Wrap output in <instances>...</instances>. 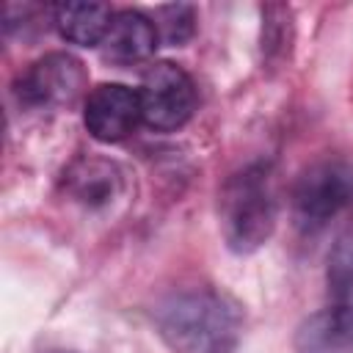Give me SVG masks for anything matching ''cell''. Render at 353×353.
Returning <instances> with one entry per match:
<instances>
[{"label": "cell", "instance_id": "6da1fadb", "mask_svg": "<svg viewBox=\"0 0 353 353\" xmlns=\"http://www.w3.org/2000/svg\"><path fill=\"white\" fill-rule=\"evenodd\" d=\"M160 339L174 353H232L243 331V309L215 287L168 292L152 312Z\"/></svg>", "mask_w": 353, "mask_h": 353}, {"label": "cell", "instance_id": "7a4b0ae2", "mask_svg": "<svg viewBox=\"0 0 353 353\" xmlns=\"http://www.w3.org/2000/svg\"><path fill=\"white\" fill-rule=\"evenodd\" d=\"M279 221V190L268 163H248L226 179L218 199L221 234L234 254L262 248Z\"/></svg>", "mask_w": 353, "mask_h": 353}, {"label": "cell", "instance_id": "3957f363", "mask_svg": "<svg viewBox=\"0 0 353 353\" xmlns=\"http://www.w3.org/2000/svg\"><path fill=\"white\" fill-rule=\"evenodd\" d=\"M353 207V165L339 157H325L306 165L292 190V221L303 234H317Z\"/></svg>", "mask_w": 353, "mask_h": 353}, {"label": "cell", "instance_id": "277c9868", "mask_svg": "<svg viewBox=\"0 0 353 353\" xmlns=\"http://www.w3.org/2000/svg\"><path fill=\"white\" fill-rule=\"evenodd\" d=\"M14 94L30 110H63L88 94V72L72 52H47L17 77Z\"/></svg>", "mask_w": 353, "mask_h": 353}, {"label": "cell", "instance_id": "5b68a950", "mask_svg": "<svg viewBox=\"0 0 353 353\" xmlns=\"http://www.w3.org/2000/svg\"><path fill=\"white\" fill-rule=\"evenodd\" d=\"M138 99L143 124L149 130L174 132L185 127L196 110V85L179 63L157 61L143 72Z\"/></svg>", "mask_w": 353, "mask_h": 353}, {"label": "cell", "instance_id": "8992f818", "mask_svg": "<svg viewBox=\"0 0 353 353\" xmlns=\"http://www.w3.org/2000/svg\"><path fill=\"white\" fill-rule=\"evenodd\" d=\"M83 124L91 138L102 143H119L130 138L138 124H143L138 88L121 83L94 85L83 99Z\"/></svg>", "mask_w": 353, "mask_h": 353}, {"label": "cell", "instance_id": "52a82bcc", "mask_svg": "<svg viewBox=\"0 0 353 353\" xmlns=\"http://www.w3.org/2000/svg\"><path fill=\"white\" fill-rule=\"evenodd\" d=\"M157 47H160V39L152 17L138 8H124L113 14V22L99 44V52L105 61L127 69L149 61Z\"/></svg>", "mask_w": 353, "mask_h": 353}, {"label": "cell", "instance_id": "ba28073f", "mask_svg": "<svg viewBox=\"0 0 353 353\" xmlns=\"http://www.w3.org/2000/svg\"><path fill=\"white\" fill-rule=\"evenodd\" d=\"M295 353H353V303H331L301 320Z\"/></svg>", "mask_w": 353, "mask_h": 353}, {"label": "cell", "instance_id": "9c48e42d", "mask_svg": "<svg viewBox=\"0 0 353 353\" xmlns=\"http://www.w3.org/2000/svg\"><path fill=\"white\" fill-rule=\"evenodd\" d=\"M66 196L85 210H105L124 193V171L99 157H83L66 171Z\"/></svg>", "mask_w": 353, "mask_h": 353}, {"label": "cell", "instance_id": "30bf717a", "mask_svg": "<svg viewBox=\"0 0 353 353\" xmlns=\"http://www.w3.org/2000/svg\"><path fill=\"white\" fill-rule=\"evenodd\" d=\"M113 8L102 3H61L52 6L50 22L58 30V36L77 47H99L110 22Z\"/></svg>", "mask_w": 353, "mask_h": 353}, {"label": "cell", "instance_id": "8fae6325", "mask_svg": "<svg viewBox=\"0 0 353 353\" xmlns=\"http://www.w3.org/2000/svg\"><path fill=\"white\" fill-rule=\"evenodd\" d=\"M325 287L334 303H353V229L339 232L328 251Z\"/></svg>", "mask_w": 353, "mask_h": 353}, {"label": "cell", "instance_id": "7c38bea8", "mask_svg": "<svg viewBox=\"0 0 353 353\" xmlns=\"http://www.w3.org/2000/svg\"><path fill=\"white\" fill-rule=\"evenodd\" d=\"M149 17L154 22V30H157L160 44H165V47H182L196 33V8L188 6V3L157 6Z\"/></svg>", "mask_w": 353, "mask_h": 353}, {"label": "cell", "instance_id": "4fadbf2b", "mask_svg": "<svg viewBox=\"0 0 353 353\" xmlns=\"http://www.w3.org/2000/svg\"><path fill=\"white\" fill-rule=\"evenodd\" d=\"M262 47L268 55L281 52L284 55V44L290 47L292 41V19H290V8L281 11V19H273V11L265 8L262 11Z\"/></svg>", "mask_w": 353, "mask_h": 353}, {"label": "cell", "instance_id": "5bb4252c", "mask_svg": "<svg viewBox=\"0 0 353 353\" xmlns=\"http://www.w3.org/2000/svg\"><path fill=\"white\" fill-rule=\"evenodd\" d=\"M47 353H63V350H47Z\"/></svg>", "mask_w": 353, "mask_h": 353}]
</instances>
